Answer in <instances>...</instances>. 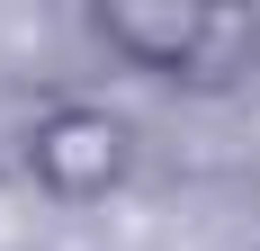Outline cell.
<instances>
[{"mask_svg": "<svg viewBox=\"0 0 260 251\" xmlns=\"http://www.w3.org/2000/svg\"><path fill=\"white\" fill-rule=\"evenodd\" d=\"M251 63H260V18H251V9H215V18H207V45H198V63H188L180 90H234Z\"/></svg>", "mask_w": 260, "mask_h": 251, "instance_id": "cell-3", "label": "cell"}, {"mask_svg": "<svg viewBox=\"0 0 260 251\" xmlns=\"http://www.w3.org/2000/svg\"><path fill=\"white\" fill-rule=\"evenodd\" d=\"M135 171V125L99 99H54L45 117L27 125V179L54 189V198H108L117 179Z\"/></svg>", "mask_w": 260, "mask_h": 251, "instance_id": "cell-1", "label": "cell"}, {"mask_svg": "<svg viewBox=\"0 0 260 251\" xmlns=\"http://www.w3.org/2000/svg\"><path fill=\"white\" fill-rule=\"evenodd\" d=\"M207 0H99L90 27H99L108 54H126L135 72H161V81H188L198 45H207Z\"/></svg>", "mask_w": 260, "mask_h": 251, "instance_id": "cell-2", "label": "cell"}]
</instances>
